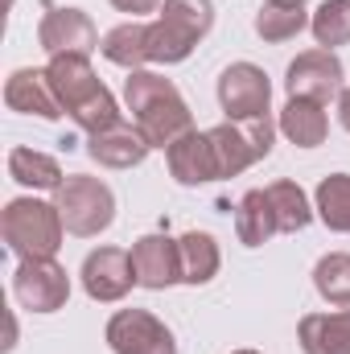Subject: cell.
Returning <instances> with one entry per match:
<instances>
[{"label":"cell","mask_w":350,"mask_h":354,"mask_svg":"<svg viewBox=\"0 0 350 354\" xmlns=\"http://www.w3.org/2000/svg\"><path fill=\"white\" fill-rule=\"evenodd\" d=\"M206 136H210V149H214L219 177H239L248 165H256V161H260V153L252 149V140H248L243 124H235V120H223V124H214Z\"/></svg>","instance_id":"cell-18"},{"label":"cell","mask_w":350,"mask_h":354,"mask_svg":"<svg viewBox=\"0 0 350 354\" xmlns=\"http://www.w3.org/2000/svg\"><path fill=\"white\" fill-rule=\"evenodd\" d=\"M342 62L334 50H305L288 62L284 71V87H288V99H313V103H330L342 95Z\"/></svg>","instance_id":"cell-9"},{"label":"cell","mask_w":350,"mask_h":354,"mask_svg":"<svg viewBox=\"0 0 350 354\" xmlns=\"http://www.w3.org/2000/svg\"><path fill=\"white\" fill-rule=\"evenodd\" d=\"M0 235L17 260H54L66 235V223L54 202L42 198H12L0 210Z\"/></svg>","instance_id":"cell-3"},{"label":"cell","mask_w":350,"mask_h":354,"mask_svg":"<svg viewBox=\"0 0 350 354\" xmlns=\"http://www.w3.org/2000/svg\"><path fill=\"white\" fill-rule=\"evenodd\" d=\"M54 206L66 223L71 235L79 239H95L116 223V194L87 174H71L58 189H54Z\"/></svg>","instance_id":"cell-5"},{"label":"cell","mask_w":350,"mask_h":354,"mask_svg":"<svg viewBox=\"0 0 350 354\" xmlns=\"http://www.w3.org/2000/svg\"><path fill=\"white\" fill-rule=\"evenodd\" d=\"M124 103L132 111V124L145 132L153 149H169L185 132H194V111L185 107L181 91L157 71H128Z\"/></svg>","instance_id":"cell-1"},{"label":"cell","mask_w":350,"mask_h":354,"mask_svg":"<svg viewBox=\"0 0 350 354\" xmlns=\"http://www.w3.org/2000/svg\"><path fill=\"white\" fill-rule=\"evenodd\" d=\"M268 202H272V210H276L280 235H297V231H305V227L313 223V214H317L297 181H272V185H268Z\"/></svg>","instance_id":"cell-24"},{"label":"cell","mask_w":350,"mask_h":354,"mask_svg":"<svg viewBox=\"0 0 350 354\" xmlns=\"http://www.w3.org/2000/svg\"><path fill=\"white\" fill-rule=\"evenodd\" d=\"M111 354H177L169 326L149 309H120L103 330Z\"/></svg>","instance_id":"cell-6"},{"label":"cell","mask_w":350,"mask_h":354,"mask_svg":"<svg viewBox=\"0 0 350 354\" xmlns=\"http://www.w3.org/2000/svg\"><path fill=\"white\" fill-rule=\"evenodd\" d=\"M165 161H169V177L177 185H206V181H219V165H214V149H210V136L206 132H185L177 145L165 149Z\"/></svg>","instance_id":"cell-15"},{"label":"cell","mask_w":350,"mask_h":354,"mask_svg":"<svg viewBox=\"0 0 350 354\" xmlns=\"http://www.w3.org/2000/svg\"><path fill=\"white\" fill-rule=\"evenodd\" d=\"M132 268H136V284L140 288H169L181 284V256H177V239H169L165 231H153V235H140L132 243Z\"/></svg>","instance_id":"cell-12"},{"label":"cell","mask_w":350,"mask_h":354,"mask_svg":"<svg viewBox=\"0 0 350 354\" xmlns=\"http://www.w3.org/2000/svg\"><path fill=\"white\" fill-rule=\"evenodd\" d=\"M8 177L21 181L25 189H58L66 181L62 165L50 153H37V149H12L8 153Z\"/></svg>","instance_id":"cell-22"},{"label":"cell","mask_w":350,"mask_h":354,"mask_svg":"<svg viewBox=\"0 0 350 354\" xmlns=\"http://www.w3.org/2000/svg\"><path fill=\"white\" fill-rule=\"evenodd\" d=\"M305 354H350V309L338 313H305L297 326Z\"/></svg>","instance_id":"cell-16"},{"label":"cell","mask_w":350,"mask_h":354,"mask_svg":"<svg viewBox=\"0 0 350 354\" xmlns=\"http://www.w3.org/2000/svg\"><path fill=\"white\" fill-rule=\"evenodd\" d=\"M99 54H103L111 66L145 71V66H149V25H140V21H124V25L107 29L103 41H99Z\"/></svg>","instance_id":"cell-21"},{"label":"cell","mask_w":350,"mask_h":354,"mask_svg":"<svg viewBox=\"0 0 350 354\" xmlns=\"http://www.w3.org/2000/svg\"><path fill=\"white\" fill-rule=\"evenodd\" d=\"M87 153H91V161L103 165V169H136V165H145L153 145L145 140V132L136 124H116V128L91 132Z\"/></svg>","instance_id":"cell-14"},{"label":"cell","mask_w":350,"mask_h":354,"mask_svg":"<svg viewBox=\"0 0 350 354\" xmlns=\"http://www.w3.org/2000/svg\"><path fill=\"white\" fill-rule=\"evenodd\" d=\"M338 120H342V128L350 132V87H342V95H338Z\"/></svg>","instance_id":"cell-29"},{"label":"cell","mask_w":350,"mask_h":354,"mask_svg":"<svg viewBox=\"0 0 350 354\" xmlns=\"http://www.w3.org/2000/svg\"><path fill=\"white\" fill-rule=\"evenodd\" d=\"M219 107L227 120H260L272 111V83L256 62H231L219 75Z\"/></svg>","instance_id":"cell-8"},{"label":"cell","mask_w":350,"mask_h":354,"mask_svg":"<svg viewBox=\"0 0 350 354\" xmlns=\"http://www.w3.org/2000/svg\"><path fill=\"white\" fill-rule=\"evenodd\" d=\"M276 128H280L297 149H317V145H326L330 120H326V107H322V103H313V99H288V103L280 107Z\"/></svg>","instance_id":"cell-17"},{"label":"cell","mask_w":350,"mask_h":354,"mask_svg":"<svg viewBox=\"0 0 350 354\" xmlns=\"http://www.w3.org/2000/svg\"><path fill=\"white\" fill-rule=\"evenodd\" d=\"M214 4L210 0H165L157 21H149V62L177 66L194 54V46L210 33Z\"/></svg>","instance_id":"cell-4"},{"label":"cell","mask_w":350,"mask_h":354,"mask_svg":"<svg viewBox=\"0 0 350 354\" xmlns=\"http://www.w3.org/2000/svg\"><path fill=\"white\" fill-rule=\"evenodd\" d=\"M4 103H8V111H21V115H42V120L66 115L58 91L50 83V75L37 71V66H21V71L8 75V83H4Z\"/></svg>","instance_id":"cell-13"},{"label":"cell","mask_w":350,"mask_h":354,"mask_svg":"<svg viewBox=\"0 0 350 354\" xmlns=\"http://www.w3.org/2000/svg\"><path fill=\"white\" fill-rule=\"evenodd\" d=\"M231 354H260V351H231Z\"/></svg>","instance_id":"cell-31"},{"label":"cell","mask_w":350,"mask_h":354,"mask_svg":"<svg viewBox=\"0 0 350 354\" xmlns=\"http://www.w3.org/2000/svg\"><path fill=\"white\" fill-rule=\"evenodd\" d=\"M313 288L334 309H350V252H330L313 264Z\"/></svg>","instance_id":"cell-26"},{"label":"cell","mask_w":350,"mask_h":354,"mask_svg":"<svg viewBox=\"0 0 350 354\" xmlns=\"http://www.w3.org/2000/svg\"><path fill=\"white\" fill-rule=\"evenodd\" d=\"M309 17L313 12H305V4H272V0H264L260 12H256V33L268 46H280V41H293L309 25Z\"/></svg>","instance_id":"cell-25"},{"label":"cell","mask_w":350,"mask_h":354,"mask_svg":"<svg viewBox=\"0 0 350 354\" xmlns=\"http://www.w3.org/2000/svg\"><path fill=\"white\" fill-rule=\"evenodd\" d=\"M177 256H181V284H194V288L210 284L223 264V252L210 231H185L177 239Z\"/></svg>","instance_id":"cell-20"},{"label":"cell","mask_w":350,"mask_h":354,"mask_svg":"<svg viewBox=\"0 0 350 354\" xmlns=\"http://www.w3.org/2000/svg\"><path fill=\"white\" fill-rule=\"evenodd\" d=\"M12 292L29 313H58L71 301V276L58 260H21L12 272Z\"/></svg>","instance_id":"cell-7"},{"label":"cell","mask_w":350,"mask_h":354,"mask_svg":"<svg viewBox=\"0 0 350 354\" xmlns=\"http://www.w3.org/2000/svg\"><path fill=\"white\" fill-rule=\"evenodd\" d=\"M313 41L322 50H338L350 41V0H322L317 12L309 17Z\"/></svg>","instance_id":"cell-27"},{"label":"cell","mask_w":350,"mask_h":354,"mask_svg":"<svg viewBox=\"0 0 350 354\" xmlns=\"http://www.w3.org/2000/svg\"><path fill=\"white\" fill-rule=\"evenodd\" d=\"M272 4H305V0H272Z\"/></svg>","instance_id":"cell-30"},{"label":"cell","mask_w":350,"mask_h":354,"mask_svg":"<svg viewBox=\"0 0 350 354\" xmlns=\"http://www.w3.org/2000/svg\"><path fill=\"white\" fill-rule=\"evenodd\" d=\"M111 8H120V12H132V17H145V12H161V4L165 0H107Z\"/></svg>","instance_id":"cell-28"},{"label":"cell","mask_w":350,"mask_h":354,"mask_svg":"<svg viewBox=\"0 0 350 354\" xmlns=\"http://www.w3.org/2000/svg\"><path fill=\"white\" fill-rule=\"evenodd\" d=\"M99 29L83 8H62V4H50V12L42 17L37 25V46L54 58V54H83L91 58L99 50Z\"/></svg>","instance_id":"cell-10"},{"label":"cell","mask_w":350,"mask_h":354,"mask_svg":"<svg viewBox=\"0 0 350 354\" xmlns=\"http://www.w3.org/2000/svg\"><path fill=\"white\" fill-rule=\"evenodd\" d=\"M46 75H50V83L58 91V99H62V111H66L87 136L124 124L116 95L103 87V79L91 71V58H83V54H54V58L46 62Z\"/></svg>","instance_id":"cell-2"},{"label":"cell","mask_w":350,"mask_h":354,"mask_svg":"<svg viewBox=\"0 0 350 354\" xmlns=\"http://www.w3.org/2000/svg\"><path fill=\"white\" fill-rule=\"evenodd\" d=\"M83 288H87L91 301H124L136 284V268H132V252L124 248H95L87 260H83Z\"/></svg>","instance_id":"cell-11"},{"label":"cell","mask_w":350,"mask_h":354,"mask_svg":"<svg viewBox=\"0 0 350 354\" xmlns=\"http://www.w3.org/2000/svg\"><path fill=\"white\" fill-rule=\"evenodd\" d=\"M235 235L243 248H264L272 235H280L276 210L268 202V189H248L235 206Z\"/></svg>","instance_id":"cell-19"},{"label":"cell","mask_w":350,"mask_h":354,"mask_svg":"<svg viewBox=\"0 0 350 354\" xmlns=\"http://www.w3.org/2000/svg\"><path fill=\"white\" fill-rule=\"evenodd\" d=\"M313 210L330 231L350 235V174L322 177L317 189H313Z\"/></svg>","instance_id":"cell-23"}]
</instances>
